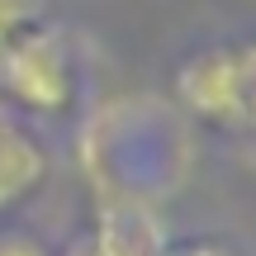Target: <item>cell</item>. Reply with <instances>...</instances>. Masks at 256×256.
I'll list each match as a JSON object with an SVG mask.
<instances>
[{"instance_id": "cell-1", "label": "cell", "mask_w": 256, "mask_h": 256, "mask_svg": "<svg viewBox=\"0 0 256 256\" xmlns=\"http://www.w3.org/2000/svg\"><path fill=\"white\" fill-rule=\"evenodd\" d=\"M176 95L218 128H256V43L200 48L176 66Z\"/></svg>"}, {"instance_id": "cell-2", "label": "cell", "mask_w": 256, "mask_h": 256, "mask_svg": "<svg viewBox=\"0 0 256 256\" xmlns=\"http://www.w3.org/2000/svg\"><path fill=\"white\" fill-rule=\"evenodd\" d=\"M0 90L10 104H19L24 114H43V119H62L76 104V62L66 48L62 28H52L43 19L38 28H28L14 48L0 52Z\"/></svg>"}, {"instance_id": "cell-3", "label": "cell", "mask_w": 256, "mask_h": 256, "mask_svg": "<svg viewBox=\"0 0 256 256\" xmlns=\"http://www.w3.org/2000/svg\"><path fill=\"white\" fill-rule=\"evenodd\" d=\"M52 176V156H48L43 138L34 128L0 119V218L24 209Z\"/></svg>"}, {"instance_id": "cell-4", "label": "cell", "mask_w": 256, "mask_h": 256, "mask_svg": "<svg viewBox=\"0 0 256 256\" xmlns=\"http://www.w3.org/2000/svg\"><path fill=\"white\" fill-rule=\"evenodd\" d=\"M162 228L147 209L128 204V209H104L86 232H76L62 252L52 256H156L162 252Z\"/></svg>"}, {"instance_id": "cell-5", "label": "cell", "mask_w": 256, "mask_h": 256, "mask_svg": "<svg viewBox=\"0 0 256 256\" xmlns=\"http://www.w3.org/2000/svg\"><path fill=\"white\" fill-rule=\"evenodd\" d=\"M48 19V5L43 0H0V52L14 48L28 28H38Z\"/></svg>"}, {"instance_id": "cell-6", "label": "cell", "mask_w": 256, "mask_h": 256, "mask_svg": "<svg viewBox=\"0 0 256 256\" xmlns=\"http://www.w3.org/2000/svg\"><path fill=\"white\" fill-rule=\"evenodd\" d=\"M156 256H242V252L223 238H180V242H162Z\"/></svg>"}, {"instance_id": "cell-7", "label": "cell", "mask_w": 256, "mask_h": 256, "mask_svg": "<svg viewBox=\"0 0 256 256\" xmlns=\"http://www.w3.org/2000/svg\"><path fill=\"white\" fill-rule=\"evenodd\" d=\"M0 256H52V247H48V242H38L34 232L10 228V232H0Z\"/></svg>"}]
</instances>
